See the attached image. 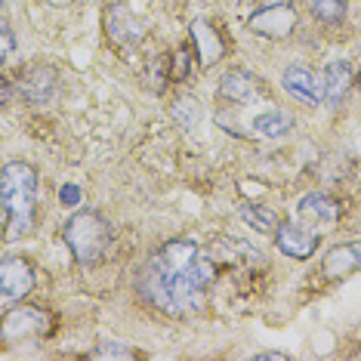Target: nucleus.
I'll return each mask as SVG.
<instances>
[{
	"instance_id": "obj_24",
	"label": "nucleus",
	"mask_w": 361,
	"mask_h": 361,
	"mask_svg": "<svg viewBox=\"0 0 361 361\" xmlns=\"http://www.w3.org/2000/svg\"><path fill=\"white\" fill-rule=\"evenodd\" d=\"M0 6H4V0H0Z\"/></svg>"
},
{
	"instance_id": "obj_10",
	"label": "nucleus",
	"mask_w": 361,
	"mask_h": 361,
	"mask_svg": "<svg viewBox=\"0 0 361 361\" xmlns=\"http://www.w3.org/2000/svg\"><path fill=\"white\" fill-rule=\"evenodd\" d=\"M300 216H302V223L334 226L336 219H340V204H336L327 192H312L300 201Z\"/></svg>"
},
{
	"instance_id": "obj_7",
	"label": "nucleus",
	"mask_w": 361,
	"mask_h": 361,
	"mask_svg": "<svg viewBox=\"0 0 361 361\" xmlns=\"http://www.w3.org/2000/svg\"><path fill=\"white\" fill-rule=\"evenodd\" d=\"M275 241H278V250L287 253L293 259H309L318 247V235L302 228L297 223H281L275 228Z\"/></svg>"
},
{
	"instance_id": "obj_21",
	"label": "nucleus",
	"mask_w": 361,
	"mask_h": 361,
	"mask_svg": "<svg viewBox=\"0 0 361 361\" xmlns=\"http://www.w3.org/2000/svg\"><path fill=\"white\" fill-rule=\"evenodd\" d=\"M6 96H10V87L0 84V102H6Z\"/></svg>"
},
{
	"instance_id": "obj_13",
	"label": "nucleus",
	"mask_w": 361,
	"mask_h": 361,
	"mask_svg": "<svg viewBox=\"0 0 361 361\" xmlns=\"http://www.w3.org/2000/svg\"><path fill=\"white\" fill-rule=\"evenodd\" d=\"M361 269V244H343L334 247L324 259V275L327 278H346L349 272Z\"/></svg>"
},
{
	"instance_id": "obj_18",
	"label": "nucleus",
	"mask_w": 361,
	"mask_h": 361,
	"mask_svg": "<svg viewBox=\"0 0 361 361\" xmlns=\"http://www.w3.org/2000/svg\"><path fill=\"white\" fill-rule=\"evenodd\" d=\"M96 358H133V352L124 349V346H118V343H105V346L96 352Z\"/></svg>"
},
{
	"instance_id": "obj_15",
	"label": "nucleus",
	"mask_w": 361,
	"mask_h": 361,
	"mask_svg": "<svg viewBox=\"0 0 361 361\" xmlns=\"http://www.w3.org/2000/svg\"><path fill=\"white\" fill-rule=\"evenodd\" d=\"M238 213H241L244 223L253 226L262 235H269V232H275L278 228V219H275V213L269 207H259V204H238Z\"/></svg>"
},
{
	"instance_id": "obj_17",
	"label": "nucleus",
	"mask_w": 361,
	"mask_h": 361,
	"mask_svg": "<svg viewBox=\"0 0 361 361\" xmlns=\"http://www.w3.org/2000/svg\"><path fill=\"white\" fill-rule=\"evenodd\" d=\"M16 50V37H13V31L0 22V65H4L6 59H10V53Z\"/></svg>"
},
{
	"instance_id": "obj_19",
	"label": "nucleus",
	"mask_w": 361,
	"mask_h": 361,
	"mask_svg": "<svg viewBox=\"0 0 361 361\" xmlns=\"http://www.w3.org/2000/svg\"><path fill=\"white\" fill-rule=\"evenodd\" d=\"M59 201L65 204V207H75V204H80V188L78 185H62L59 188Z\"/></svg>"
},
{
	"instance_id": "obj_1",
	"label": "nucleus",
	"mask_w": 361,
	"mask_h": 361,
	"mask_svg": "<svg viewBox=\"0 0 361 361\" xmlns=\"http://www.w3.org/2000/svg\"><path fill=\"white\" fill-rule=\"evenodd\" d=\"M216 278L213 262L204 257V250L195 241H170L145 262L139 287L145 300L170 315H188L201 306L204 290Z\"/></svg>"
},
{
	"instance_id": "obj_3",
	"label": "nucleus",
	"mask_w": 361,
	"mask_h": 361,
	"mask_svg": "<svg viewBox=\"0 0 361 361\" xmlns=\"http://www.w3.org/2000/svg\"><path fill=\"white\" fill-rule=\"evenodd\" d=\"M65 244L75 253L80 266H93L102 259V253L111 244V226L105 223L99 213L80 210L65 223Z\"/></svg>"
},
{
	"instance_id": "obj_11",
	"label": "nucleus",
	"mask_w": 361,
	"mask_h": 361,
	"mask_svg": "<svg viewBox=\"0 0 361 361\" xmlns=\"http://www.w3.org/2000/svg\"><path fill=\"white\" fill-rule=\"evenodd\" d=\"M352 87V68L349 62H331L324 68V78H322V99L327 105H336L343 102V96L349 93Z\"/></svg>"
},
{
	"instance_id": "obj_20",
	"label": "nucleus",
	"mask_w": 361,
	"mask_h": 361,
	"mask_svg": "<svg viewBox=\"0 0 361 361\" xmlns=\"http://www.w3.org/2000/svg\"><path fill=\"white\" fill-rule=\"evenodd\" d=\"M257 358H266V361H284V358H287V352H259Z\"/></svg>"
},
{
	"instance_id": "obj_22",
	"label": "nucleus",
	"mask_w": 361,
	"mask_h": 361,
	"mask_svg": "<svg viewBox=\"0 0 361 361\" xmlns=\"http://www.w3.org/2000/svg\"><path fill=\"white\" fill-rule=\"evenodd\" d=\"M47 4H50V6H68L71 0H47Z\"/></svg>"
},
{
	"instance_id": "obj_8",
	"label": "nucleus",
	"mask_w": 361,
	"mask_h": 361,
	"mask_svg": "<svg viewBox=\"0 0 361 361\" xmlns=\"http://www.w3.org/2000/svg\"><path fill=\"white\" fill-rule=\"evenodd\" d=\"M219 93L226 96V99H232V102H253V99H259L262 93H266V84L253 75V71H244V68H238V71H228V75L219 80Z\"/></svg>"
},
{
	"instance_id": "obj_6",
	"label": "nucleus",
	"mask_w": 361,
	"mask_h": 361,
	"mask_svg": "<svg viewBox=\"0 0 361 361\" xmlns=\"http://www.w3.org/2000/svg\"><path fill=\"white\" fill-rule=\"evenodd\" d=\"M50 327V318L40 309H13L0 324V340H25V336H40Z\"/></svg>"
},
{
	"instance_id": "obj_14",
	"label": "nucleus",
	"mask_w": 361,
	"mask_h": 361,
	"mask_svg": "<svg viewBox=\"0 0 361 361\" xmlns=\"http://www.w3.org/2000/svg\"><path fill=\"white\" fill-rule=\"evenodd\" d=\"M293 127V121H290V114H284V111H262L253 118V130H257L259 136H266V139H281L287 130Z\"/></svg>"
},
{
	"instance_id": "obj_16",
	"label": "nucleus",
	"mask_w": 361,
	"mask_h": 361,
	"mask_svg": "<svg viewBox=\"0 0 361 361\" xmlns=\"http://www.w3.org/2000/svg\"><path fill=\"white\" fill-rule=\"evenodd\" d=\"M309 10L318 16L322 22H340L343 16H346V6H343V0H306Z\"/></svg>"
},
{
	"instance_id": "obj_2",
	"label": "nucleus",
	"mask_w": 361,
	"mask_h": 361,
	"mask_svg": "<svg viewBox=\"0 0 361 361\" xmlns=\"http://www.w3.org/2000/svg\"><path fill=\"white\" fill-rule=\"evenodd\" d=\"M0 201H4L10 235L22 238L35 228L37 216V173L25 161H10L0 170Z\"/></svg>"
},
{
	"instance_id": "obj_5",
	"label": "nucleus",
	"mask_w": 361,
	"mask_h": 361,
	"mask_svg": "<svg viewBox=\"0 0 361 361\" xmlns=\"http://www.w3.org/2000/svg\"><path fill=\"white\" fill-rule=\"evenodd\" d=\"M297 25V13L290 4H269L250 19V31L262 37H287Z\"/></svg>"
},
{
	"instance_id": "obj_4",
	"label": "nucleus",
	"mask_w": 361,
	"mask_h": 361,
	"mask_svg": "<svg viewBox=\"0 0 361 361\" xmlns=\"http://www.w3.org/2000/svg\"><path fill=\"white\" fill-rule=\"evenodd\" d=\"M35 287V272L25 259H0V306L25 300Z\"/></svg>"
},
{
	"instance_id": "obj_12",
	"label": "nucleus",
	"mask_w": 361,
	"mask_h": 361,
	"mask_svg": "<svg viewBox=\"0 0 361 361\" xmlns=\"http://www.w3.org/2000/svg\"><path fill=\"white\" fill-rule=\"evenodd\" d=\"M188 31H192V40L201 53V65H213V62L223 59V40H219V35L213 31V25H207L204 19H195Z\"/></svg>"
},
{
	"instance_id": "obj_9",
	"label": "nucleus",
	"mask_w": 361,
	"mask_h": 361,
	"mask_svg": "<svg viewBox=\"0 0 361 361\" xmlns=\"http://www.w3.org/2000/svg\"><path fill=\"white\" fill-rule=\"evenodd\" d=\"M284 90L293 99H300L302 105L322 102V84H318V78L312 75L309 68H302V65H290V68L284 71Z\"/></svg>"
},
{
	"instance_id": "obj_23",
	"label": "nucleus",
	"mask_w": 361,
	"mask_h": 361,
	"mask_svg": "<svg viewBox=\"0 0 361 361\" xmlns=\"http://www.w3.org/2000/svg\"><path fill=\"white\" fill-rule=\"evenodd\" d=\"M358 87H361V78H358Z\"/></svg>"
}]
</instances>
